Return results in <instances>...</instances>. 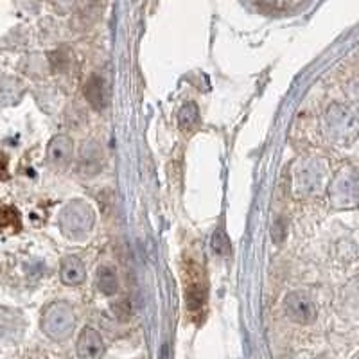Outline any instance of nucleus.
I'll list each match as a JSON object with an SVG mask.
<instances>
[{
	"label": "nucleus",
	"mask_w": 359,
	"mask_h": 359,
	"mask_svg": "<svg viewBox=\"0 0 359 359\" xmlns=\"http://www.w3.org/2000/svg\"><path fill=\"white\" fill-rule=\"evenodd\" d=\"M95 224V214L88 203L81 200H72L63 207L60 214V226L63 236L70 241H83L88 237Z\"/></svg>",
	"instance_id": "1"
},
{
	"label": "nucleus",
	"mask_w": 359,
	"mask_h": 359,
	"mask_svg": "<svg viewBox=\"0 0 359 359\" xmlns=\"http://www.w3.org/2000/svg\"><path fill=\"white\" fill-rule=\"evenodd\" d=\"M41 331L54 341H63L70 338L76 329V313L72 306L63 300L49 304L41 313Z\"/></svg>",
	"instance_id": "2"
},
{
	"label": "nucleus",
	"mask_w": 359,
	"mask_h": 359,
	"mask_svg": "<svg viewBox=\"0 0 359 359\" xmlns=\"http://www.w3.org/2000/svg\"><path fill=\"white\" fill-rule=\"evenodd\" d=\"M76 352L79 359H102L107 352V345L101 332L94 327H85L76 343Z\"/></svg>",
	"instance_id": "3"
},
{
	"label": "nucleus",
	"mask_w": 359,
	"mask_h": 359,
	"mask_svg": "<svg viewBox=\"0 0 359 359\" xmlns=\"http://www.w3.org/2000/svg\"><path fill=\"white\" fill-rule=\"evenodd\" d=\"M74 158V142L67 135H57L47 146V162L54 169H67Z\"/></svg>",
	"instance_id": "4"
},
{
	"label": "nucleus",
	"mask_w": 359,
	"mask_h": 359,
	"mask_svg": "<svg viewBox=\"0 0 359 359\" xmlns=\"http://www.w3.org/2000/svg\"><path fill=\"white\" fill-rule=\"evenodd\" d=\"M83 94H85L90 107L97 111L107 110L108 104H110V90H108L107 81L101 76H95V74L90 76L83 86Z\"/></svg>",
	"instance_id": "5"
},
{
	"label": "nucleus",
	"mask_w": 359,
	"mask_h": 359,
	"mask_svg": "<svg viewBox=\"0 0 359 359\" xmlns=\"http://www.w3.org/2000/svg\"><path fill=\"white\" fill-rule=\"evenodd\" d=\"M284 307H286V313L293 322L298 323H309L313 322L314 318V307L313 302L304 293H290L284 302Z\"/></svg>",
	"instance_id": "6"
},
{
	"label": "nucleus",
	"mask_w": 359,
	"mask_h": 359,
	"mask_svg": "<svg viewBox=\"0 0 359 359\" xmlns=\"http://www.w3.org/2000/svg\"><path fill=\"white\" fill-rule=\"evenodd\" d=\"M60 278L65 286H79L86 278L85 264L76 255H69V257L62 259V266H60Z\"/></svg>",
	"instance_id": "7"
},
{
	"label": "nucleus",
	"mask_w": 359,
	"mask_h": 359,
	"mask_svg": "<svg viewBox=\"0 0 359 359\" xmlns=\"http://www.w3.org/2000/svg\"><path fill=\"white\" fill-rule=\"evenodd\" d=\"M24 94L25 86L20 79L9 76L0 79V107H15Z\"/></svg>",
	"instance_id": "8"
},
{
	"label": "nucleus",
	"mask_w": 359,
	"mask_h": 359,
	"mask_svg": "<svg viewBox=\"0 0 359 359\" xmlns=\"http://www.w3.org/2000/svg\"><path fill=\"white\" fill-rule=\"evenodd\" d=\"M95 286H97V290L101 291L102 294H107V297L117 294L121 282H118V275L117 271H115V268L107 264L99 266L97 273H95Z\"/></svg>",
	"instance_id": "9"
},
{
	"label": "nucleus",
	"mask_w": 359,
	"mask_h": 359,
	"mask_svg": "<svg viewBox=\"0 0 359 359\" xmlns=\"http://www.w3.org/2000/svg\"><path fill=\"white\" fill-rule=\"evenodd\" d=\"M200 124V110L196 102H185L184 107L178 110V126L184 131H191Z\"/></svg>",
	"instance_id": "10"
},
{
	"label": "nucleus",
	"mask_w": 359,
	"mask_h": 359,
	"mask_svg": "<svg viewBox=\"0 0 359 359\" xmlns=\"http://www.w3.org/2000/svg\"><path fill=\"white\" fill-rule=\"evenodd\" d=\"M90 151H85L79 158V172L90 171V175H97L101 171V149H99L97 144H90Z\"/></svg>",
	"instance_id": "11"
},
{
	"label": "nucleus",
	"mask_w": 359,
	"mask_h": 359,
	"mask_svg": "<svg viewBox=\"0 0 359 359\" xmlns=\"http://www.w3.org/2000/svg\"><path fill=\"white\" fill-rule=\"evenodd\" d=\"M205 302V290H201L198 284H192L187 290V306L191 311H198L201 304Z\"/></svg>",
	"instance_id": "12"
},
{
	"label": "nucleus",
	"mask_w": 359,
	"mask_h": 359,
	"mask_svg": "<svg viewBox=\"0 0 359 359\" xmlns=\"http://www.w3.org/2000/svg\"><path fill=\"white\" fill-rule=\"evenodd\" d=\"M212 250L217 253V255H229L232 252L230 248V241L229 236L223 232V230H217L212 237Z\"/></svg>",
	"instance_id": "13"
},
{
	"label": "nucleus",
	"mask_w": 359,
	"mask_h": 359,
	"mask_svg": "<svg viewBox=\"0 0 359 359\" xmlns=\"http://www.w3.org/2000/svg\"><path fill=\"white\" fill-rule=\"evenodd\" d=\"M114 313L121 322H128V320H130L131 306L126 298H124V300H117V302L114 304Z\"/></svg>",
	"instance_id": "14"
}]
</instances>
